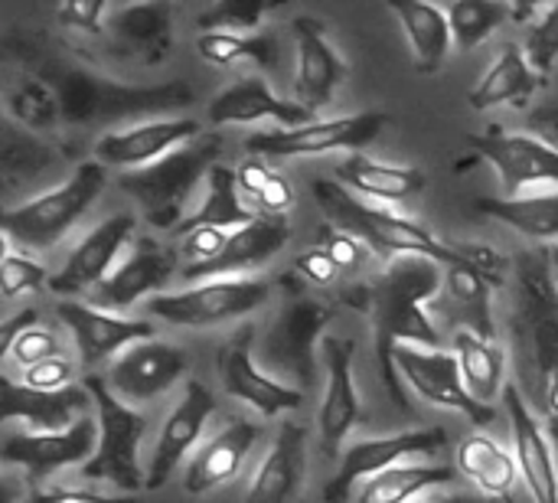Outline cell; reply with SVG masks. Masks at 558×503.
<instances>
[{"label":"cell","mask_w":558,"mask_h":503,"mask_svg":"<svg viewBox=\"0 0 558 503\" xmlns=\"http://www.w3.org/2000/svg\"><path fill=\"white\" fill-rule=\"evenodd\" d=\"M219 151H222V137L216 131H203L196 141L160 157L157 164L121 173L118 187L124 196L137 203L150 229L177 232L190 216L186 213L190 196L203 180H209L213 167L219 164Z\"/></svg>","instance_id":"obj_4"},{"label":"cell","mask_w":558,"mask_h":503,"mask_svg":"<svg viewBox=\"0 0 558 503\" xmlns=\"http://www.w3.org/2000/svg\"><path fill=\"white\" fill-rule=\"evenodd\" d=\"M268 10L271 3L265 0H219L196 16V26L199 33H252Z\"/></svg>","instance_id":"obj_45"},{"label":"cell","mask_w":558,"mask_h":503,"mask_svg":"<svg viewBox=\"0 0 558 503\" xmlns=\"http://www.w3.org/2000/svg\"><path fill=\"white\" fill-rule=\"evenodd\" d=\"M448 432L445 429H415V432H399L386 439H363L347 448L340 458V471L327 481L324 501L327 503H353L356 491L386 475L389 468L412 465V458H432L445 452Z\"/></svg>","instance_id":"obj_11"},{"label":"cell","mask_w":558,"mask_h":503,"mask_svg":"<svg viewBox=\"0 0 558 503\" xmlns=\"http://www.w3.org/2000/svg\"><path fill=\"white\" fill-rule=\"evenodd\" d=\"M199 121L193 118H154L141 124H128L121 131H108L95 141V160L101 167H118V170H141L157 164L160 157L180 151L183 144L196 141Z\"/></svg>","instance_id":"obj_19"},{"label":"cell","mask_w":558,"mask_h":503,"mask_svg":"<svg viewBox=\"0 0 558 503\" xmlns=\"http://www.w3.org/2000/svg\"><path fill=\"white\" fill-rule=\"evenodd\" d=\"M353 340L343 337H324L320 344V357H324V370H327V390H324V403H320V442H324V455H337L343 439L363 422V406L356 396V383H353Z\"/></svg>","instance_id":"obj_23"},{"label":"cell","mask_w":558,"mask_h":503,"mask_svg":"<svg viewBox=\"0 0 558 503\" xmlns=\"http://www.w3.org/2000/svg\"><path fill=\"white\" fill-rule=\"evenodd\" d=\"M229 236H232L229 229H216V226L186 229V232H180V255L186 265H206L216 255H222Z\"/></svg>","instance_id":"obj_49"},{"label":"cell","mask_w":558,"mask_h":503,"mask_svg":"<svg viewBox=\"0 0 558 503\" xmlns=\"http://www.w3.org/2000/svg\"><path fill=\"white\" fill-rule=\"evenodd\" d=\"M428 503H504V501H494V498H471V494H451V498H438V501H428Z\"/></svg>","instance_id":"obj_56"},{"label":"cell","mask_w":558,"mask_h":503,"mask_svg":"<svg viewBox=\"0 0 558 503\" xmlns=\"http://www.w3.org/2000/svg\"><path fill=\"white\" fill-rule=\"evenodd\" d=\"M523 52L530 59V65L546 79L553 75L558 62V3L553 7H539L536 16L526 23L523 29Z\"/></svg>","instance_id":"obj_46"},{"label":"cell","mask_w":558,"mask_h":503,"mask_svg":"<svg viewBox=\"0 0 558 503\" xmlns=\"http://www.w3.org/2000/svg\"><path fill=\"white\" fill-rule=\"evenodd\" d=\"M291 36L298 49V72H294V92L304 108L314 115L333 101L337 88L347 79V62L340 52L330 46L327 29L314 16H294L291 20Z\"/></svg>","instance_id":"obj_22"},{"label":"cell","mask_w":558,"mask_h":503,"mask_svg":"<svg viewBox=\"0 0 558 503\" xmlns=\"http://www.w3.org/2000/svg\"><path fill=\"white\" fill-rule=\"evenodd\" d=\"M59 321L69 327L75 350H78V363L82 367H98L105 360L121 357L128 347L144 344V340H157V327L150 321H137V318H114L108 311H98L92 304L82 301H62L56 308Z\"/></svg>","instance_id":"obj_20"},{"label":"cell","mask_w":558,"mask_h":503,"mask_svg":"<svg viewBox=\"0 0 558 503\" xmlns=\"http://www.w3.org/2000/svg\"><path fill=\"white\" fill-rule=\"evenodd\" d=\"M219 380L232 399H242L252 406L262 419H275L281 412H294L304 403V393L271 380L268 373L258 370L255 363V327L245 324L235 331L216 354Z\"/></svg>","instance_id":"obj_14"},{"label":"cell","mask_w":558,"mask_h":503,"mask_svg":"<svg viewBox=\"0 0 558 503\" xmlns=\"http://www.w3.org/2000/svg\"><path fill=\"white\" fill-rule=\"evenodd\" d=\"M526 128H530V134H536L539 141H546L549 147L558 151V95L553 101H546V105L530 111Z\"/></svg>","instance_id":"obj_55"},{"label":"cell","mask_w":558,"mask_h":503,"mask_svg":"<svg viewBox=\"0 0 558 503\" xmlns=\"http://www.w3.org/2000/svg\"><path fill=\"white\" fill-rule=\"evenodd\" d=\"M85 386L98 416V452L82 468V478L108 481L124 494H137L147 488V471H141V442L147 422L134 406H124L101 376H88Z\"/></svg>","instance_id":"obj_8"},{"label":"cell","mask_w":558,"mask_h":503,"mask_svg":"<svg viewBox=\"0 0 558 503\" xmlns=\"http://www.w3.org/2000/svg\"><path fill=\"white\" fill-rule=\"evenodd\" d=\"M474 209L481 216H490L536 242H549L556 245L558 239V193H526L520 200H507V196H481L474 203Z\"/></svg>","instance_id":"obj_36"},{"label":"cell","mask_w":558,"mask_h":503,"mask_svg":"<svg viewBox=\"0 0 558 503\" xmlns=\"http://www.w3.org/2000/svg\"><path fill=\"white\" fill-rule=\"evenodd\" d=\"M252 219H258V216L245 203V196L239 190V180H235V170L216 164L209 180H206V200L183 219L177 236L186 232V229H199V226H216V229H229L232 232V229L248 226Z\"/></svg>","instance_id":"obj_37"},{"label":"cell","mask_w":558,"mask_h":503,"mask_svg":"<svg viewBox=\"0 0 558 503\" xmlns=\"http://www.w3.org/2000/svg\"><path fill=\"white\" fill-rule=\"evenodd\" d=\"M392 124V115L386 111H360V115H343V118H317L304 128H278V131H262L245 141V151L252 157H317V154H363L379 134Z\"/></svg>","instance_id":"obj_10"},{"label":"cell","mask_w":558,"mask_h":503,"mask_svg":"<svg viewBox=\"0 0 558 503\" xmlns=\"http://www.w3.org/2000/svg\"><path fill=\"white\" fill-rule=\"evenodd\" d=\"M235 180H239V190L242 196L262 209V216H284V209L294 203V190L291 183L275 173L265 160L258 157H248L235 167Z\"/></svg>","instance_id":"obj_44"},{"label":"cell","mask_w":558,"mask_h":503,"mask_svg":"<svg viewBox=\"0 0 558 503\" xmlns=\"http://www.w3.org/2000/svg\"><path fill=\"white\" fill-rule=\"evenodd\" d=\"M314 200L333 229L356 236L373 255H379L386 262H392V259H432L441 268L468 265V259L458 252V245L441 242L432 229L418 226L409 216H399L396 209L376 206V203L350 193L337 180L317 177L314 180Z\"/></svg>","instance_id":"obj_3"},{"label":"cell","mask_w":558,"mask_h":503,"mask_svg":"<svg viewBox=\"0 0 558 503\" xmlns=\"http://www.w3.org/2000/svg\"><path fill=\"white\" fill-rule=\"evenodd\" d=\"M396 370H399L402 383L412 393H418L425 403H432V406L464 412L474 426H490L497 419V409L494 406H484V403H477L468 393L454 354L402 344L396 350Z\"/></svg>","instance_id":"obj_13"},{"label":"cell","mask_w":558,"mask_h":503,"mask_svg":"<svg viewBox=\"0 0 558 503\" xmlns=\"http://www.w3.org/2000/svg\"><path fill=\"white\" fill-rule=\"evenodd\" d=\"M304 468H307V429L298 422H284L275 435L271 452L258 465L242 503H294L304 484Z\"/></svg>","instance_id":"obj_30"},{"label":"cell","mask_w":558,"mask_h":503,"mask_svg":"<svg viewBox=\"0 0 558 503\" xmlns=\"http://www.w3.org/2000/svg\"><path fill=\"white\" fill-rule=\"evenodd\" d=\"M513 16L510 3H494V0H458L448 7V20H451V33H454V46L471 52L477 49L494 29H500L507 20Z\"/></svg>","instance_id":"obj_43"},{"label":"cell","mask_w":558,"mask_h":503,"mask_svg":"<svg viewBox=\"0 0 558 503\" xmlns=\"http://www.w3.org/2000/svg\"><path fill=\"white\" fill-rule=\"evenodd\" d=\"M458 475L448 465H399L389 468L386 475L366 481L353 503H409L412 498H422L435 488L451 484Z\"/></svg>","instance_id":"obj_38"},{"label":"cell","mask_w":558,"mask_h":503,"mask_svg":"<svg viewBox=\"0 0 558 503\" xmlns=\"http://www.w3.org/2000/svg\"><path fill=\"white\" fill-rule=\"evenodd\" d=\"M517 334L530 354L543 409L558 435V282L546 249L517 262Z\"/></svg>","instance_id":"obj_5"},{"label":"cell","mask_w":558,"mask_h":503,"mask_svg":"<svg viewBox=\"0 0 558 503\" xmlns=\"http://www.w3.org/2000/svg\"><path fill=\"white\" fill-rule=\"evenodd\" d=\"M137 219L131 213H114L98 223L62 262L56 275H49V288L56 295H92L114 268L118 255L134 236Z\"/></svg>","instance_id":"obj_18"},{"label":"cell","mask_w":558,"mask_h":503,"mask_svg":"<svg viewBox=\"0 0 558 503\" xmlns=\"http://www.w3.org/2000/svg\"><path fill=\"white\" fill-rule=\"evenodd\" d=\"M213 412H216V396L199 380H190L183 386L180 403L173 406V412L167 416V422L157 435V445H154V455L147 465V488L144 491H160L173 478V471L183 465V458L199 442Z\"/></svg>","instance_id":"obj_21"},{"label":"cell","mask_w":558,"mask_h":503,"mask_svg":"<svg viewBox=\"0 0 558 503\" xmlns=\"http://www.w3.org/2000/svg\"><path fill=\"white\" fill-rule=\"evenodd\" d=\"M23 503H137V498H108V494H95V491L46 488V491H33Z\"/></svg>","instance_id":"obj_54"},{"label":"cell","mask_w":558,"mask_h":503,"mask_svg":"<svg viewBox=\"0 0 558 503\" xmlns=\"http://www.w3.org/2000/svg\"><path fill=\"white\" fill-rule=\"evenodd\" d=\"M320 249L333 259V265L340 268V275H343V272H356V268L373 255L356 236L340 232V229H333L330 223H324V229H320Z\"/></svg>","instance_id":"obj_50"},{"label":"cell","mask_w":558,"mask_h":503,"mask_svg":"<svg viewBox=\"0 0 558 503\" xmlns=\"http://www.w3.org/2000/svg\"><path fill=\"white\" fill-rule=\"evenodd\" d=\"M265 118L278 121L288 131L317 121L311 108L275 95L268 88V82L258 75H248V79L229 85L226 92H219L209 101V124H252V121H265Z\"/></svg>","instance_id":"obj_27"},{"label":"cell","mask_w":558,"mask_h":503,"mask_svg":"<svg viewBox=\"0 0 558 503\" xmlns=\"http://www.w3.org/2000/svg\"><path fill=\"white\" fill-rule=\"evenodd\" d=\"M294 268H298V275H304L311 285H320V288H330V285H337V278H340V268L333 265V259H330L320 245L301 252L298 262H294Z\"/></svg>","instance_id":"obj_53"},{"label":"cell","mask_w":558,"mask_h":503,"mask_svg":"<svg viewBox=\"0 0 558 503\" xmlns=\"http://www.w3.org/2000/svg\"><path fill=\"white\" fill-rule=\"evenodd\" d=\"M458 471L471 478V484L484 498H494V501H507L520 478L517 455L507 452L490 435H468L458 445Z\"/></svg>","instance_id":"obj_34"},{"label":"cell","mask_w":558,"mask_h":503,"mask_svg":"<svg viewBox=\"0 0 558 503\" xmlns=\"http://www.w3.org/2000/svg\"><path fill=\"white\" fill-rule=\"evenodd\" d=\"M271 285L265 278H209L183 291H163L144 304L147 314L173 327H216L226 321L248 318L265 308Z\"/></svg>","instance_id":"obj_9"},{"label":"cell","mask_w":558,"mask_h":503,"mask_svg":"<svg viewBox=\"0 0 558 503\" xmlns=\"http://www.w3.org/2000/svg\"><path fill=\"white\" fill-rule=\"evenodd\" d=\"M186 373V354L163 340H144L128 347L108 367V390L124 406H144L173 390Z\"/></svg>","instance_id":"obj_16"},{"label":"cell","mask_w":558,"mask_h":503,"mask_svg":"<svg viewBox=\"0 0 558 503\" xmlns=\"http://www.w3.org/2000/svg\"><path fill=\"white\" fill-rule=\"evenodd\" d=\"M46 278V268L29 259L26 252H13L10 242L3 245V262H0V285H3V301H13L26 291H36Z\"/></svg>","instance_id":"obj_48"},{"label":"cell","mask_w":558,"mask_h":503,"mask_svg":"<svg viewBox=\"0 0 558 503\" xmlns=\"http://www.w3.org/2000/svg\"><path fill=\"white\" fill-rule=\"evenodd\" d=\"M196 52L209 65H239L252 62L262 69H271L278 62V43L268 33H199Z\"/></svg>","instance_id":"obj_42"},{"label":"cell","mask_w":558,"mask_h":503,"mask_svg":"<svg viewBox=\"0 0 558 503\" xmlns=\"http://www.w3.org/2000/svg\"><path fill=\"white\" fill-rule=\"evenodd\" d=\"M454 357L464 376L468 393L484 403L494 406L497 396L507 393L504 386V373H507V354L497 340H487L474 331H458L454 337Z\"/></svg>","instance_id":"obj_35"},{"label":"cell","mask_w":558,"mask_h":503,"mask_svg":"<svg viewBox=\"0 0 558 503\" xmlns=\"http://www.w3.org/2000/svg\"><path fill=\"white\" fill-rule=\"evenodd\" d=\"M56 20L69 29L82 33H101L108 20V7L101 0H65L56 7Z\"/></svg>","instance_id":"obj_51"},{"label":"cell","mask_w":558,"mask_h":503,"mask_svg":"<svg viewBox=\"0 0 558 503\" xmlns=\"http://www.w3.org/2000/svg\"><path fill=\"white\" fill-rule=\"evenodd\" d=\"M3 101H7V118L16 121L20 128L33 131V134L52 131L62 121V108H59L56 92L33 72L13 79Z\"/></svg>","instance_id":"obj_41"},{"label":"cell","mask_w":558,"mask_h":503,"mask_svg":"<svg viewBox=\"0 0 558 503\" xmlns=\"http://www.w3.org/2000/svg\"><path fill=\"white\" fill-rule=\"evenodd\" d=\"M445 285L451 295L454 311L464 318V331H474L487 340H497L494 324V285L471 265L445 268Z\"/></svg>","instance_id":"obj_40"},{"label":"cell","mask_w":558,"mask_h":503,"mask_svg":"<svg viewBox=\"0 0 558 503\" xmlns=\"http://www.w3.org/2000/svg\"><path fill=\"white\" fill-rule=\"evenodd\" d=\"M3 357L23 370H33L36 363L43 360H52L59 357V340L52 331L39 327V324H29L23 331H16L10 340H3Z\"/></svg>","instance_id":"obj_47"},{"label":"cell","mask_w":558,"mask_h":503,"mask_svg":"<svg viewBox=\"0 0 558 503\" xmlns=\"http://www.w3.org/2000/svg\"><path fill=\"white\" fill-rule=\"evenodd\" d=\"M7 49L39 75L59 98L62 124H121V121H154L157 115L177 111L193 101L186 82L160 85H124L105 79L101 72L69 62L56 43L46 36H10Z\"/></svg>","instance_id":"obj_1"},{"label":"cell","mask_w":558,"mask_h":503,"mask_svg":"<svg viewBox=\"0 0 558 503\" xmlns=\"http://www.w3.org/2000/svg\"><path fill=\"white\" fill-rule=\"evenodd\" d=\"M98 452V416H85L78 419L72 429L56 432V435H7L0 458L3 465H16L29 475V481H43L62 468L72 465H88Z\"/></svg>","instance_id":"obj_17"},{"label":"cell","mask_w":558,"mask_h":503,"mask_svg":"<svg viewBox=\"0 0 558 503\" xmlns=\"http://www.w3.org/2000/svg\"><path fill=\"white\" fill-rule=\"evenodd\" d=\"M56 147L46 144L39 134L20 128L16 121L3 118V128H0V173H3V183L7 190H13L16 183H26V180H36L43 170H49L56 164Z\"/></svg>","instance_id":"obj_39"},{"label":"cell","mask_w":558,"mask_h":503,"mask_svg":"<svg viewBox=\"0 0 558 503\" xmlns=\"http://www.w3.org/2000/svg\"><path fill=\"white\" fill-rule=\"evenodd\" d=\"M337 183L369 203H405L425 190V173L418 167H399L373 160L366 154H350L337 167Z\"/></svg>","instance_id":"obj_31"},{"label":"cell","mask_w":558,"mask_h":503,"mask_svg":"<svg viewBox=\"0 0 558 503\" xmlns=\"http://www.w3.org/2000/svg\"><path fill=\"white\" fill-rule=\"evenodd\" d=\"M504 403H507L510 426H513V455H517V465H520V478L526 481V488H530L536 503H558L556 455H553V445H549L546 432L533 419V412H530L520 390L507 386Z\"/></svg>","instance_id":"obj_28"},{"label":"cell","mask_w":558,"mask_h":503,"mask_svg":"<svg viewBox=\"0 0 558 503\" xmlns=\"http://www.w3.org/2000/svg\"><path fill=\"white\" fill-rule=\"evenodd\" d=\"M539 85H543V75L530 65L523 46L507 43L497 52L494 65L484 72V79L468 92V101L477 111H487L494 105H517V108H523Z\"/></svg>","instance_id":"obj_33"},{"label":"cell","mask_w":558,"mask_h":503,"mask_svg":"<svg viewBox=\"0 0 558 503\" xmlns=\"http://www.w3.org/2000/svg\"><path fill=\"white\" fill-rule=\"evenodd\" d=\"M92 403L88 386H69L59 393H39L13 380H0V416L20 419L33 435H56L85 419Z\"/></svg>","instance_id":"obj_24"},{"label":"cell","mask_w":558,"mask_h":503,"mask_svg":"<svg viewBox=\"0 0 558 503\" xmlns=\"http://www.w3.org/2000/svg\"><path fill=\"white\" fill-rule=\"evenodd\" d=\"M258 435H262V429L255 422L232 419L226 429H219L196 452V458L190 462V468L183 475V491L190 498H199V494H209V491L222 488L226 481H232L242 471V465H245L252 445L258 442Z\"/></svg>","instance_id":"obj_29"},{"label":"cell","mask_w":558,"mask_h":503,"mask_svg":"<svg viewBox=\"0 0 558 503\" xmlns=\"http://www.w3.org/2000/svg\"><path fill=\"white\" fill-rule=\"evenodd\" d=\"M105 29L111 36V46L121 56H131L144 65L163 62L173 43V7L163 0L150 3H128L108 10Z\"/></svg>","instance_id":"obj_26"},{"label":"cell","mask_w":558,"mask_h":503,"mask_svg":"<svg viewBox=\"0 0 558 503\" xmlns=\"http://www.w3.org/2000/svg\"><path fill=\"white\" fill-rule=\"evenodd\" d=\"M177 272V255L173 249H167L163 242H157L154 236H137L131 252L124 255V262H118V268L88 295V304L98 311H128L137 301H144L147 295H163L160 288H167V282Z\"/></svg>","instance_id":"obj_15"},{"label":"cell","mask_w":558,"mask_h":503,"mask_svg":"<svg viewBox=\"0 0 558 503\" xmlns=\"http://www.w3.org/2000/svg\"><path fill=\"white\" fill-rule=\"evenodd\" d=\"M389 10L399 16L402 29L409 36L415 69L425 72V75L441 72V65H445V59L451 52V43H454L448 10H441L435 3H425V0H392Z\"/></svg>","instance_id":"obj_32"},{"label":"cell","mask_w":558,"mask_h":503,"mask_svg":"<svg viewBox=\"0 0 558 503\" xmlns=\"http://www.w3.org/2000/svg\"><path fill=\"white\" fill-rule=\"evenodd\" d=\"M468 151L474 154L471 160H484L497 170L507 200H520L543 183H558V151L536 134H510L490 124L484 134L468 137Z\"/></svg>","instance_id":"obj_12"},{"label":"cell","mask_w":558,"mask_h":503,"mask_svg":"<svg viewBox=\"0 0 558 503\" xmlns=\"http://www.w3.org/2000/svg\"><path fill=\"white\" fill-rule=\"evenodd\" d=\"M105 183H108V167H101L98 160L78 164L72 177L56 190H46L3 213L7 242H16L23 252L52 249L92 209V203L105 193Z\"/></svg>","instance_id":"obj_6"},{"label":"cell","mask_w":558,"mask_h":503,"mask_svg":"<svg viewBox=\"0 0 558 503\" xmlns=\"http://www.w3.org/2000/svg\"><path fill=\"white\" fill-rule=\"evenodd\" d=\"M330 321V304L291 295L262 331V340H255V363H262V373L271 380L304 393L314 383V347L324 344V327Z\"/></svg>","instance_id":"obj_7"},{"label":"cell","mask_w":558,"mask_h":503,"mask_svg":"<svg viewBox=\"0 0 558 503\" xmlns=\"http://www.w3.org/2000/svg\"><path fill=\"white\" fill-rule=\"evenodd\" d=\"M291 226L284 216H258L242 229H232L222 255L206 265H183V278L199 285L209 278H242V272L275 259L288 245Z\"/></svg>","instance_id":"obj_25"},{"label":"cell","mask_w":558,"mask_h":503,"mask_svg":"<svg viewBox=\"0 0 558 503\" xmlns=\"http://www.w3.org/2000/svg\"><path fill=\"white\" fill-rule=\"evenodd\" d=\"M546 259H549V265H553V272H556V282H558V242L556 245H546Z\"/></svg>","instance_id":"obj_57"},{"label":"cell","mask_w":558,"mask_h":503,"mask_svg":"<svg viewBox=\"0 0 558 503\" xmlns=\"http://www.w3.org/2000/svg\"><path fill=\"white\" fill-rule=\"evenodd\" d=\"M441 282H445V268L432 259H392L369 282L366 311L373 318L376 360L386 393L402 412H412V399L396 370V350L402 344L425 347V350L441 347V334L425 311V304L438 295Z\"/></svg>","instance_id":"obj_2"},{"label":"cell","mask_w":558,"mask_h":503,"mask_svg":"<svg viewBox=\"0 0 558 503\" xmlns=\"http://www.w3.org/2000/svg\"><path fill=\"white\" fill-rule=\"evenodd\" d=\"M72 380H75V367L65 357H52V360H43L33 370H26L23 386L39 390V393H59V390L75 386Z\"/></svg>","instance_id":"obj_52"}]
</instances>
